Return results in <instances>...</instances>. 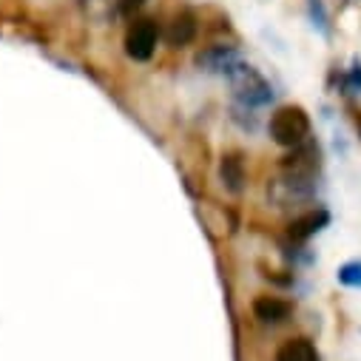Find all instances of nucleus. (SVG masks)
<instances>
[{
  "mask_svg": "<svg viewBox=\"0 0 361 361\" xmlns=\"http://www.w3.org/2000/svg\"><path fill=\"white\" fill-rule=\"evenodd\" d=\"M228 82H231V88H233V100H236V106H245V109H264V106H270L274 103V85H270L250 63H239V66H233L231 71H228V77H225Z\"/></svg>",
  "mask_w": 361,
  "mask_h": 361,
  "instance_id": "obj_1",
  "label": "nucleus"
},
{
  "mask_svg": "<svg viewBox=\"0 0 361 361\" xmlns=\"http://www.w3.org/2000/svg\"><path fill=\"white\" fill-rule=\"evenodd\" d=\"M197 32H200V23H197L194 12H188V9L185 12H176L171 18L168 29H165V43L171 49H185L188 43H194Z\"/></svg>",
  "mask_w": 361,
  "mask_h": 361,
  "instance_id": "obj_9",
  "label": "nucleus"
},
{
  "mask_svg": "<svg viewBox=\"0 0 361 361\" xmlns=\"http://www.w3.org/2000/svg\"><path fill=\"white\" fill-rule=\"evenodd\" d=\"M194 63L205 74H222V77H228V71L242 63V51L236 46H231V43H214V46L202 49Z\"/></svg>",
  "mask_w": 361,
  "mask_h": 361,
  "instance_id": "obj_5",
  "label": "nucleus"
},
{
  "mask_svg": "<svg viewBox=\"0 0 361 361\" xmlns=\"http://www.w3.org/2000/svg\"><path fill=\"white\" fill-rule=\"evenodd\" d=\"M219 176H222V185L231 194H239L245 188V165L239 159V154H225L219 162Z\"/></svg>",
  "mask_w": 361,
  "mask_h": 361,
  "instance_id": "obj_11",
  "label": "nucleus"
},
{
  "mask_svg": "<svg viewBox=\"0 0 361 361\" xmlns=\"http://www.w3.org/2000/svg\"><path fill=\"white\" fill-rule=\"evenodd\" d=\"M274 361H319V350H316V344L310 338L296 336V338H288L276 350V358Z\"/></svg>",
  "mask_w": 361,
  "mask_h": 361,
  "instance_id": "obj_10",
  "label": "nucleus"
},
{
  "mask_svg": "<svg viewBox=\"0 0 361 361\" xmlns=\"http://www.w3.org/2000/svg\"><path fill=\"white\" fill-rule=\"evenodd\" d=\"M270 140L282 148H296L310 137V117L302 106H282L270 114Z\"/></svg>",
  "mask_w": 361,
  "mask_h": 361,
  "instance_id": "obj_2",
  "label": "nucleus"
},
{
  "mask_svg": "<svg viewBox=\"0 0 361 361\" xmlns=\"http://www.w3.org/2000/svg\"><path fill=\"white\" fill-rule=\"evenodd\" d=\"M253 316L262 322V324H270V327H276V324H285L293 313V305L282 296H256L253 305H250Z\"/></svg>",
  "mask_w": 361,
  "mask_h": 361,
  "instance_id": "obj_8",
  "label": "nucleus"
},
{
  "mask_svg": "<svg viewBox=\"0 0 361 361\" xmlns=\"http://www.w3.org/2000/svg\"><path fill=\"white\" fill-rule=\"evenodd\" d=\"M117 4H120V12H123V15H134V12L145 4V0H117Z\"/></svg>",
  "mask_w": 361,
  "mask_h": 361,
  "instance_id": "obj_15",
  "label": "nucleus"
},
{
  "mask_svg": "<svg viewBox=\"0 0 361 361\" xmlns=\"http://www.w3.org/2000/svg\"><path fill=\"white\" fill-rule=\"evenodd\" d=\"M338 282L344 288L361 290V259H353V262H347V264L338 267Z\"/></svg>",
  "mask_w": 361,
  "mask_h": 361,
  "instance_id": "obj_14",
  "label": "nucleus"
},
{
  "mask_svg": "<svg viewBox=\"0 0 361 361\" xmlns=\"http://www.w3.org/2000/svg\"><path fill=\"white\" fill-rule=\"evenodd\" d=\"M338 85H341V94H353V97L361 94V60H353V66L341 71Z\"/></svg>",
  "mask_w": 361,
  "mask_h": 361,
  "instance_id": "obj_13",
  "label": "nucleus"
},
{
  "mask_svg": "<svg viewBox=\"0 0 361 361\" xmlns=\"http://www.w3.org/2000/svg\"><path fill=\"white\" fill-rule=\"evenodd\" d=\"M157 43H159V29L154 20L142 18V20H134L128 35H126V54L137 63H145L154 57L157 51Z\"/></svg>",
  "mask_w": 361,
  "mask_h": 361,
  "instance_id": "obj_4",
  "label": "nucleus"
},
{
  "mask_svg": "<svg viewBox=\"0 0 361 361\" xmlns=\"http://www.w3.org/2000/svg\"><path fill=\"white\" fill-rule=\"evenodd\" d=\"M305 4H307V18H310L313 29H316L319 35L330 37V35H333V23H330V12H327V6H324V0H305Z\"/></svg>",
  "mask_w": 361,
  "mask_h": 361,
  "instance_id": "obj_12",
  "label": "nucleus"
},
{
  "mask_svg": "<svg viewBox=\"0 0 361 361\" xmlns=\"http://www.w3.org/2000/svg\"><path fill=\"white\" fill-rule=\"evenodd\" d=\"M316 197V176H299V173H285L270 179L267 185V200L276 208H293L305 205Z\"/></svg>",
  "mask_w": 361,
  "mask_h": 361,
  "instance_id": "obj_3",
  "label": "nucleus"
},
{
  "mask_svg": "<svg viewBox=\"0 0 361 361\" xmlns=\"http://www.w3.org/2000/svg\"><path fill=\"white\" fill-rule=\"evenodd\" d=\"M322 157H319V145L316 142H310V140H305L302 145H296V148H290V154L282 159V171L285 173H299V176H316L319 173V162Z\"/></svg>",
  "mask_w": 361,
  "mask_h": 361,
  "instance_id": "obj_6",
  "label": "nucleus"
},
{
  "mask_svg": "<svg viewBox=\"0 0 361 361\" xmlns=\"http://www.w3.org/2000/svg\"><path fill=\"white\" fill-rule=\"evenodd\" d=\"M327 222H330V214H327L324 208H310V211H305V214H299V216L290 219L288 236L293 239V245H305V242L313 239L319 231H324Z\"/></svg>",
  "mask_w": 361,
  "mask_h": 361,
  "instance_id": "obj_7",
  "label": "nucleus"
}]
</instances>
